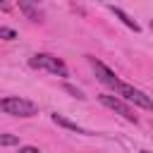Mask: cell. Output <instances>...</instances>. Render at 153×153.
<instances>
[{"instance_id":"cell-15","label":"cell","mask_w":153,"mask_h":153,"mask_svg":"<svg viewBox=\"0 0 153 153\" xmlns=\"http://www.w3.org/2000/svg\"><path fill=\"white\" fill-rule=\"evenodd\" d=\"M141 153H151V151H141Z\"/></svg>"},{"instance_id":"cell-4","label":"cell","mask_w":153,"mask_h":153,"mask_svg":"<svg viewBox=\"0 0 153 153\" xmlns=\"http://www.w3.org/2000/svg\"><path fill=\"white\" fill-rule=\"evenodd\" d=\"M98 100H100L105 108H110V110H115L117 115H122L127 122H134V124L139 122L136 112H134V110H131V108H129L122 98H117V96H108V93H100V96H98Z\"/></svg>"},{"instance_id":"cell-2","label":"cell","mask_w":153,"mask_h":153,"mask_svg":"<svg viewBox=\"0 0 153 153\" xmlns=\"http://www.w3.org/2000/svg\"><path fill=\"white\" fill-rule=\"evenodd\" d=\"M115 91H117V98H122L124 103H134V105H139V108H143V110H153V100H151L143 91L134 88L131 84L120 81V84L115 86Z\"/></svg>"},{"instance_id":"cell-7","label":"cell","mask_w":153,"mask_h":153,"mask_svg":"<svg viewBox=\"0 0 153 153\" xmlns=\"http://www.w3.org/2000/svg\"><path fill=\"white\" fill-rule=\"evenodd\" d=\"M108 10H110V12H112L117 19H122V24H124V26H129L131 31H141V26H139V24H136V22H134V19H131V17H129L124 10H120V7H115V5H110Z\"/></svg>"},{"instance_id":"cell-14","label":"cell","mask_w":153,"mask_h":153,"mask_svg":"<svg viewBox=\"0 0 153 153\" xmlns=\"http://www.w3.org/2000/svg\"><path fill=\"white\" fill-rule=\"evenodd\" d=\"M151 31H153V19H151Z\"/></svg>"},{"instance_id":"cell-16","label":"cell","mask_w":153,"mask_h":153,"mask_svg":"<svg viewBox=\"0 0 153 153\" xmlns=\"http://www.w3.org/2000/svg\"><path fill=\"white\" fill-rule=\"evenodd\" d=\"M151 129H153V122H151Z\"/></svg>"},{"instance_id":"cell-5","label":"cell","mask_w":153,"mask_h":153,"mask_svg":"<svg viewBox=\"0 0 153 153\" xmlns=\"http://www.w3.org/2000/svg\"><path fill=\"white\" fill-rule=\"evenodd\" d=\"M88 62H91V67H93L96 76H98V79H100V81H103L105 86H112V88H115V86L120 84V79L115 76V72H112L110 67H105V65H103L100 60H96V57H88Z\"/></svg>"},{"instance_id":"cell-12","label":"cell","mask_w":153,"mask_h":153,"mask_svg":"<svg viewBox=\"0 0 153 153\" xmlns=\"http://www.w3.org/2000/svg\"><path fill=\"white\" fill-rule=\"evenodd\" d=\"M19 153H41V151H38L36 146H22V148H19Z\"/></svg>"},{"instance_id":"cell-3","label":"cell","mask_w":153,"mask_h":153,"mask_svg":"<svg viewBox=\"0 0 153 153\" xmlns=\"http://www.w3.org/2000/svg\"><path fill=\"white\" fill-rule=\"evenodd\" d=\"M29 62H31V67H36V69H45V72H50V74L67 76V67H65V62H62L60 57L50 55V53H38V55H33Z\"/></svg>"},{"instance_id":"cell-1","label":"cell","mask_w":153,"mask_h":153,"mask_svg":"<svg viewBox=\"0 0 153 153\" xmlns=\"http://www.w3.org/2000/svg\"><path fill=\"white\" fill-rule=\"evenodd\" d=\"M0 110L12 117H33L38 112V105L26 98H19V96H7L0 100Z\"/></svg>"},{"instance_id":"cell-11","label":"cell","mask_w":153,"mask_h":153,"mask_svg":"<svg viewBox=\"0 0 153 153\" xmlns=\"http://www.w3.org/2000/svg\"><path fill=\"white\" fill-rule=\"evenodd\" d=\"M65 91H67V93H72V96H76L79 100H84V98H86V96H84V93H81L76 86H69V84H67V86H65Z\"/></svg>"},{"instance_id":"cell-9","label":"cell","mask_w":153,"mask_h":153,"mask_svg":"<svg viewBox=\"0 0 153 153\" xmlns=\"http://www.w3.org/2000/svg\"><path fill=\"white\" fill-rule=\"evenodd\" d=\"M19 136L17 134H0V146H17Z\"/></svg>"},{"instance_id":"cell-10","label":"cell","mask_w":153,"mask_h":153,"mask_svg":"<svg viewBox=\"0 0 153 153\" xmlns=\"http://www.w3.org/2000/svg\"><path fill=\"white\" fill-rule=\"evenodd\" d=\"M0 38H5V41H14V38H17V31L10 29V26H0Z\"/></svg>"},{"instance_id":"cell-13","label":"cell","mask_w":153,"mask_h":153,"mask_svg":"<svg viewBox=\"0 0 153 153\" xmlns=\"http://www.w3.org/2000/svg\"><path fill=\"white\" fill-rule=\"evenodd\" d=\"M0 10H10V5H5V2H0Z\"/></svg>"},{"instance_id":"cell-8","label":"cell","mask_w":153,"mask_h":153,"mask_svg":"<svg viewBox=\"0 0 153 153\" xmlns=\"http://www.w3.org/2000/svg\"><path fill=\"white\" fill-rule=\"evenodd\" d=\"M19 10H22V12H24L29 19H33V22H41V12H38V7H33L31 2H24V0H22V2H19Z\"/></svg>"},{"instance_id":"cell-6","label":"cell","mask_w":153,"mask_h":153,"mask_svg":"<svg viewBox=\"0 0 153 153\" xmlns=\"http://www.w3.org/2000/svg\"><path fill=\"white\" fill-rule=\"evenodd\" d=\"M53 122L57 124V127H65V129H69V131H76V134H88L84 127H79L76 122H72V120H67L65 115H57V112H53Z\"/></svg>"}]
</instances>
